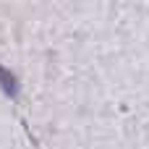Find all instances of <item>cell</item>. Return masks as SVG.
<instances>
[{
    "label": "cell",
    "mask_w": 149,
    "mask_h": 149,
    "mask_svg": "<svg viewBox=\"0 0 149 149\" xmlns=\"http://www.w3.org/2000/svg\"><path fill=\"white\" fill-rule=\"evenodd\" d=\"M0 89L8 100H16L18 97V79L13 76V71H8L5 65H0Z\"/></svg>",
    "instance_id": "obj_1"
}]
</instances>
